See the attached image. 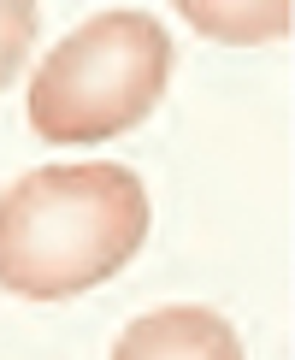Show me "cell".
I'll return each mask as SVG.
<instances>
[{"mask_svg":"<svg viewBox=\"0 0 295 360\" xmlns=\"http://www.w3.org/2000/svg\"><path fill=\"white\" fill-rule=\"evenodd\" d=\"M112 360H242V337L213 307H159L118 337Z\"/></svg>","mask_w":295,"mask_h":360,"instance_id":"cell-3","label":"cell"},{"mask_svg":"<svg viewBox=\"0 0 295 360\" xmlns=\"http://www.w3.org/2000/svg\"><path fill=\"white\" fill-rule=\"evenodd\" d=\"M36 30H41V12L29 0H0V89L24 71L29 48H36Z\"/></svg>","mask_w":295,"mask_h":360,"instance_id":"cell-4","label":"cell"},{"mask_svg":"<svg viewBox=\"0 0 295 360\" xmlns=\"http://www.w3.org/2000/svg\"><path fill=\"white\" fill-rule=\"evenodd\" d=\"M148 236V189L130 166H41L0 195V290L65 302L118 278Z\"/></svg>","mask_w":295,"mask_h":360,"instance_id":"cell-1","label":"cell"},{"mask_svg":"<svg viewBox=\"0 0 295 360\" xmlns=\"http://www.w3.org/2000/svg\"><path fill=\"white\" fill-rule=\"evenodd\" d=\"M171 77V36L159 18L112 6L71 30L36 65L29 124L41 142H107L159 107Z\"/></svg>","mask_w":295,"mask_h":360,"instance_id":"cell-2","label":"cell"}]
</instances>
